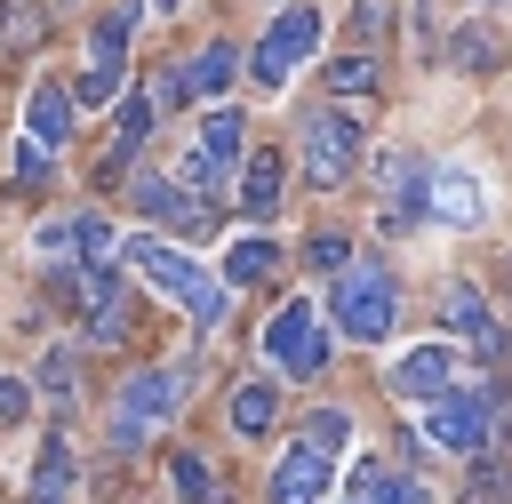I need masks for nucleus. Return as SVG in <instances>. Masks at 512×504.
Masks as SVG:
<instances>
[{
  "instance_id": "6e6552de",
  "label": "nucleus",
  "mask_w": 512,
  "mask_h": 504,
  "mask_svg": "<svg viewBox=\"0 0 512 504\" xmlns=\"http://www.w3.org/2000/svg\"><path fill=\"white\" fill-rule=\"evenodd\" d=\"M424 440L448 456H488V400H472V392L424 400Z\"/></svg>"
},
{
  "instance_id": "f3484780",
  "label": "nucleus",
  "mask_w": 512,
  "mask_h": 504,
  "mask_svg": "<svg viewBox=\"0 0 512 504\" xmlns=\"http://www.w3.org/2000/svg\"><path fill=\"white\" fill-rule=\"evenodd\" d=\"M72 480H80L72 440H64V432H48V440H40V464H32V504H72Z\"/></svg>"
},
{
  "instance_id": "b1692460",
  "label": "nucleus",
  "mask_w": 512,
  "mask_h": 504,
  "mask_svg": "<svg viewBox=\"0 0 512 504\" xmlns=\"http://www.w3.org/2000/svg\"><path fill=\"white\" fill-rule=\"evenodd\" d=\"M72 296H80V312H88V320H104V312H112V304H128V296H120V280H112V264H104V256H96V264H80V272H72Z\"/></svg>"
},
{
  "instance_id": "5701e85b",
  "label": "nucleus",
  "mask_w": 512,
  "mask_h": 504,
  "mask_svg": "<svg viewBox=\"0 0 512 504\" xmlns=\"http://www.w3.org/2000/svg\"><path fill=\"white\" fill-rule=\"evenodd\" d=\"M272 416H280V392H272V384H240V392H232V432H240V440H264Z\"/></svg>"
},
{
  "instance_id": "393cba45",
  "label": "nucleus",
  "mask_w": 512,
  "mask_h": 504,
  "mask_svg": "<svg viewBox=\"0 0 512 504\" xmlns=\"http://www.w3.org/2000/svg\"><path fill=\"white\" fill-rule=\"evenodd\" d=\"M40 32H48V16L32 0H0V48H40Z\"/></svg>"
},
{
  "instance_id": "9d476101",
  "label": "nucleus",
  "mask_w": 512,
  "mask_h": 504,
  "mask_svg": "<svg viewBox=\"0 0 512 504\" xmlns=\"http://www.w3.org/2000/svg\"><path fill=\"white\" fill-rule=\"evenodd\" d=\"M424 216H440V224L472 232V224L488 216V200H480V176H464V168H424Z\"/></svg>"
},
{
  "instance_id": "ddd939ff",
  "label": "nucleus",
  "mask_w": 512,
  "mask_h": 504,
  "mask_svg": "<svg viewBox=\"0 0 512 504\" xmlns=\"http://www.w3.org/2000/svg\"><path fill=\"white\" fill-rule=\"evenodd\" d=\"M72 96L56 88V80H40L32 96H24V144H40V152H56V144H72Z\"/></svg>"
},
{
  "instance_id": "bb28decb",
  "label": "nucleus",
  "mask_w": 512,
  "mask_h": 504,
  "mask_svg": "<svg viewBox=\"0 0 512 504\" xmlns=\"http://www.w3.org/2000/svg\"><path fill=\"white\" fill-rule=\"evenodd\" d=\"M304 440H320V448H344V440H352V416H344V408H312V416H304Z\"/></svg>"
},
{
  "instance_id": "cd10ccee",
  "label": "nucleus",
  "mask_w": 512,
  "mask_h": 504,
  "mask_svg": "<svg viewBox=\"0 0 512 504\" xmlns=\"http://www.w3.org/2000/svg\"><path fill=\"white\" fill-rule=\"evenodd\" d=\"M344 256H352V240H344V232H312V240H304V264H312V272H336Z\"/></svg>"
},
{
  "instance_id": "a211bd4d",
  "label": "nucleus",
  "mask_w": 512,
  "mask_h": 504,
  "mask_svg": "<svg viewBox=\"0 0 512 504\" xmlns=\"http://www.w3.org/2000/svg\"><path fill=\"white\" fill-rule=\"evenodd\" d=\"M40 248H80V256H88V264H96V256H104V248H112V224H104V216H88V208H80V216H56V224H40Z\"/></svg>"
},
{
  "instance_id": "dca6fc26",
  "label": "nucleus",
  "mask_w": 512,
  "mask_h": 504,
  "mask_svg": "<svg viewBox=\"0 0 512 504\" xmlns=\"http://www.w3.org/2000/svg\"><path fill=\"white\" fill-rule=\"evenodd\" d=\"M240 72V56L224 48V40H208L200 56H184V72L168 80V96H224V80Z\"/></svg>"
},
{
  "instance_id": "f03ea898",
  "label": "nucleus",
  "mask_w": 512,
  "mask_h": 504,
  "mask_svg": "<svg viewBox=\"0 0 512 504\" xmlns=\"http://www.w3.org/2000/svg\"><path fill=\"white\" fill-rule=\"evenodd\" d=\"M392 312H400V288L376 256H344L328 272V320L352 336V344H384L392 336Z\"/></svg>"
},
{
  "instance_id": "39448f33",
  "label": "nucleus",
  "mask_w": 512,
  "mask_h": 504,
  "mask_svg": "<svg viewBox=\"0 0 512 504\" xmlns=\"http://www.w3.org/2000/svg\"><path fill=\"white\" fill-rule=\"evenodd\" d=\"M264 360L288 368V376H320V368H328V320H320L304 296H288V304L264 320Z\"/></svg>"
},
{
  "instance_id": "f8f14e48",
  "label": "nucleus",
  "mask_w": 512,
  "mask_h": 504,
  "mask_svg": "<svg viewBox=\"0 0 512 504\" xmlns=\"http://www.w3.org/2000/svg\"><path fill=\"white\" fill-rule=\"evenodd\" d=\"M136 208H152V216H168L176 232H192V240H208L216 232V208L208 200H192L184 184H168V176H136Z\"/></svg>"
},
{
  "instance_id": "1a4fd4ad",
  "label": "nucleus",
  "mask_w": 512,
  "mask_h": 504,
  "mask_svg": "<svg viewBox=\"0 0 512 504\" xmlns=\"http://www.w3.org/2000/svg\"><path fill=\"white\" fill-rule=\"evenodd\" d=\"M328 472H336V448H320V440H304L296 432V448L272 464V504H328Z\"/></svg>"
},
{
  "instance_id": "20e7f679",
  "label": "nucleus",
  "mask_w": 512,
  "mask_h": 504,
  "mask_svg": "<svg viewBox=\"0 0 512 504\" xmlns=\"http://www.w3.org/2000/svg\"><path fill=\"white\" fill-rule=\"evenodd\" d=\"M312 48H320V8H304V0H296V8H280V16L264 24L256 56H248L240 72H248V80L272 96V88H288V80H296V64H304Z\"/></svg>"
},
{
  "instance_id": "a878e982",
  "label": "nucleus",
  "mask_w": 512,
  "mask_h": 504,
  "mask_svg": "<svg viewBox=\"0 0 512 504\" xmlns=\"http://www.w3.org/2000/svg\"><path fill=\"white\" fill-rule=\"evenodd\" d=\"M328 80H336L344 96H368V88H376V56H336V64H328Z\"/></svg>"
},
{
  "instance_id": "7ed1b4c3",
  "label": "nucleus",
  "mask_w": 512,
  "mask_h": 504,
  "mask_svg": "<svg viewBox=\"0 0 512 504\" xmlns=\"http://www.w3.org/2000/svg\"><path fill=\"white\" fill-rule=\"evenodd\" d=\"M184 400H192V376H184V368H144V376H128L120 400H112V440H120V448L152 440Z\"/></svg>"
},
{
  "instance_id": "c756f323",
  "label": "nucleus",
  "mask_w": 512,
  "mask_h": 504,
  "mask_svg": "<svg viewBox=\"0 0 512 504\" xmlns=\"http://www.w3.org/2000/svg\"><path fill=\"white\" fill-rule=\"evenodd\" d=\"M456 56H464V72H488V56H496V48H488V32H472V24H464V32H456Z\"/></svg>"
},
{
  "instance_id": "473e14b6",
  "label": "nucleus",
  "mask_w": 512,
  "mask_h": 504,
  "mask_svg": "<svg viewBox=\"0 0 512 504\" xmlns=\"http://www.w3.org/2000/svg\"><path fill=\"white\" fill-rule=\"evenodd\" d=\"M152 8H176V0H152Z\"/></svg>"
},
{
  "instance_id": "2eb2a0df",
  "label": "nucleus",
  "mask_w": 512,
  "mask_h": 504,
  "mask_svg": "<svg viewBox=\"0 0 512 504\" xmlns=\"http://www.w3.org/2000/svg\"><path fill=\"white\" fill-rule=\"evenodd\" d=\"M344 504H424V480H416V472H400V464H384V456H368V464L352 472Z\"/></svg>"
},
{
  "instance_id": "4be33fe9",
  "label": "nucleus",
  "mask_w": 512,
  "mask_h": 504,
  "mask_svg": "<svg viewBox=\"0 0 512 504\" xmlns=\"http://www.w3.org/2000/svg\"><path fill=\"white\" fill-rule=\"evenodd\" d=\"M240 208H248L256 224H264V216L280 208V160H272V152H256V160L240 168Z\"/></svg>"
},
{
  "instance_id": "7c9ffc66",
  "label": "nucleus",
  "mask_w": 512,
  "mask_h": 504,
  "mask_svg": "<svg viewBox=\"0 0 512 504\" xmlns=\"http://www.w3.org/2000/svg\"><path fill=\"white\" fill-rule=\"evenodd\" d=\"M24 408H32V392H24V376H8V368H0V416H8V424H16V416H24Z\"/></svg>"
},
{
  "instance_id": "aec40b11",
  "label": "nucleus",
  "mask_w": 512,
  "mask_h": 504,
  "mask_svg": "<svg viewBox=\"0 0 512 504\" xmlns=\"http://www.w3.org/2000/svg\"><path fill=\"white\" fill-rule=\"evenodd\" d=\"M152 136V96L136 88V96H120V136H112V152H104V176H120L128 168V152Z\"/></svg>"
},
{
  "instance_id": "2f4dec72",
  "label": "nucleus",
  "mask_w": 512,
  "mask_h": 504,
  "mask_svg": "<svg viewBox=\"0 0 512 504\" xmlns=\"http://www.w3.org/2000/svg\"><path fill=\"white\" fill-rule=\"evenodd\" d=\"M48 392H72V352H48Z\"/></svg>"
},
{
  "instance_id": "9b49d317",
  "label": "nucleus",
  "mask_w": 512,
  "mask_h": 504,
  "mask_svg": "<svg viewBox=\"0 0 512 504\" xmlns=\"http://www.w3.org/2000/svg\"><path fill=\"white\" fill-rule=\"evenodd\" d=\"M392 392H400V400H440V392H456V352H448V344H408V352L392 360Z\"/></svg>"
},
{
  "instance_id": "4468645a",
  "label": "nucleus",
  "mask_w": 512,
  "mask_h": 504,
  "mask_svg": "<svg viewBox=\"0 0 512 504\" xmlns=\"http://www.w3.org/2000/svg\"><path fill=\"white\" fill-rule=\"evenodd\" d=\"M448 320H456V336H464L480 360H504V328L488 320V296H480L472 280H456V288H448Z\"/></svg>"
},
{
  "instance_id": "c85d7f7f",
  "label": "nucleus",
  "mask_w": 512,
  "mask_h": 504,
  "mask_svg": "<svg viewBox=\"0 0 512 504\" xmlns=\"http://www.w3.org/2000/svg\"><path fill=\"white\" fill-rule=\"evenodd\" d=\"M8 176H16V184H40V176H48V152H40V144H16V152H8Z\"/></svg>"
},
{
  "instance_id": "0eeeda50",
  "label": "nucleus",
  "mask_w": 512,
  "mask_h": 504,
  "mask_svg": "<svg viewBox=\"0 0 512 504\" xmlns=\"http://www.w3.org/2000/svg\"><path fill=\"white\" fill-rule=\"evenodd\" d=\"M352 160H360V120L336 112V104H320V112L304 120V176L328 192V184H344Z\"/></svg>"
},
{
  "instance_id": "423d86ee",
  "label": "nucleus",
  "mask_w": 512,
  "mask_h": 504,
  "mask_svg": "<svg viewBox=\"0 0 512 504\" xmlns=\"http://www.w3.org/2000/svg\"><path fill=\"white\" fill-rule=\"evenodd\" d=\"M240 152H248V120H240V112H224V104H216V112H208V120H200V136H192V144H184V176H192V184H200V192H216V184H224V176H232V168H240Z\"/></svg>"
},
{
  "instance_id": "6ab92c4d",
  "label": "nucleus",
  "mask_w": 512,
  "mask_h": 504,
  "mask_svg": "<svg viewBox=\"0 0 512 504\" xmlns=\"http://www.w3.org/2000/svg\"><path fill=\"white\" fill-rule=\"evenodd\" d=\"M280 264V248H272V232H240L232 248H224V288H248V280H264Z\"/></svg>"
},
{
  "instance_id": "f257e3e1",
  "label": "nucleus",
  "mask_w": 512,
  "mask_h": 504,
  "mask_svg": "<svg viewBox=\"0 0 512 504\" xmlns=\"http://www.w3.org/2000/svg\"><path fill=\"white\" fill-rule=\"evenodd\" d=\"M120 264H128V272H144L160 296H176V304H184L200 328H216V320H224V304H232V288H224V280H216L200 256H184V248H168V240H152V232L120 240Z\"/></svg>"
},
{
  "instance_id": "412c9836",
  "label": "nucleus",
  "mask_w": 512,
  "mask_h": 504,
  "mask_svg": "<svg viewBox=\"0 0 512 504\" xmlns=\"http://www.w3.org/2000/svg\"><path fill=\"white\" fill-rule=\"evenodd\" d=\"M168 480H176V496H184V504H232V496H224V480H216V464H200L192 448H176V456H168Z\"/></svg>"
}]
</instances>
